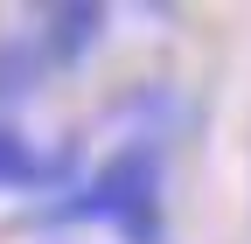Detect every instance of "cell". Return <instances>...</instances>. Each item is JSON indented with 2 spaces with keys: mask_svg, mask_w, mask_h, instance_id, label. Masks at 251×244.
I'll return each mask as SVG.
<instances>
[{
  "mask_svg": "<svg viewBox=\"0 0 251 244\" xmlns=\"http://www.w3.org/2000/svg\"><path fill=\"white\" fill-rule=\"evenodd\" d=\"M56 217H91V223H119L133 244H161V161L153 146H126L112 154L77 202H56Z\"/></svg>",
  "mask_w": 251,
  "mask_h": 244,
  "instance_id": "cell-1",
  "label": "cell"
},
{
  "mask_svg": "<svg viewBox=\"0 0 251 244\" xmlns=\"http://www.w3.org/2000/svg\"><path fill=\"white\" fill-rule=\"evenodd\" d=\"M63 174L56 154H35L21 133H0V189H49Z\"/></svg>",
  "mask_w": 251,
  "mask_h": 244,
  "instance_id": "cell-2",
  "label": "cell"
}]
</instances>
